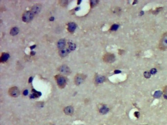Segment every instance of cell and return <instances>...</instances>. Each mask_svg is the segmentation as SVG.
<instances>
[{"label": "cell", "mask_w": 167, "mask_h": 125, "mask_svg": "<svg viewBox=\"0 0 167 125\" xmlns=\"http://www.w3.org/2000/svg\"><path fill=\"white\" fill-rule=\"evenodd\" d=\"M158 48L161 51H165L167 50V32L163 33L161 36Z\"/></svg>", "instance_id": "6da1fadb"}, {"label": "cell", "mask_w": 167, "mask_h": 125, "mask_svg": "<svg viewBox=\"0 0 167 125\" xmlns=\"http://www.w3.org/2000/svg\"><path fill=\"white\" fill-rule=\"evenodd\" d=\"M102 59L106 63H111L115 62L116 60V57L113 53H106L104 55Z\"/></svg>", "instance_id": "7a4b0ae2"}, {"label": "cell", "mask_w": 167, "mask_h": 125, "mask_svg": "<svg viewBox=\"0 0 167 125\" xmlns=\"http://www.w3.org/2000/svg\"><path fill=\"white\" fill-rule=\"evenodd\" d=\"M55 78L59 87L61 89H63L65 87L67 83L66 79L65 77L61 75H57L55 76Z\"/></svg>", "instance_id": "3957f363"}, {"label": "cell", "mask_w": 167, "mask_h": 125, "mask_svg": "<svg viewBox=\"0 0 167 125\" xmlns=\"http://www.w3.org/2000/svg\"><path fill=\"white\" fill-rule=\"evenodd\" d=\"M86 76L84 74H77V75L75 76L74 79L75 84L77 86L80 85V84L84 82V81L86 79Z\"/></svg>", "instance_id": "277c9868"}, {"label": "cell", "mask_w": 167, "mask_h": 125, "mask_svg": "<svg viewBox=\"0 0 167 125\" xmlns=\"http://www.w3.org/2000/svg\"><path fill=\"white\" fill-rule=\"evenodd\" d=\"M34 14L31 11H27L23 14L22 16L23 21L26 22H29L33 20Z\"/></svg>", "instance_id": "5b68a950"}, {"label": "cell", "mask_w": 167, "mask_h": 125, "mask_svg": "<svg viewBox=\"0 0 167 125\" xmlns=\"http://www.w3.org/2000/svg\"><path fill=\"white\" fill-rule=\"evenodd\" d=\"M9 93L10 96L13 97H17L20 94V92L19 89L17 87H11L9 91Z\"/></svg>", "instance_id": "8992f818"}, {"label": "cell", "mask_w": 167, "mask_h": 125, "mask_svg": "<svg viewBox=\"0 0 167 125\" xmlns=\"http://www.w3.org/2000/svg\"><path fill=\"white\" fill-rule=\"evenodd\" d=\"M59 70L62 74H65V75H69L71 73L70 68L66 65L61 66L59 69Z\"/></svg>", "instance_id": "52a82bcc"}, {"label": "cell", "mask_w": 167, "mask_h": 125, "mask_svg": "<svg viewBox=\"0 0 167 125\" xmlns=\"http://www.w3.org/2000/svg\"><path fill=\"white\" fill-rule=\"evenodd\" d=\"M41 6L40 5H33L31 9V12L33 14H37L39 13L41 10Z\"/></svg>", "instance_id": "ba28073f"}, {"label": "cell", "mask_w": 167, "mask_h": 125, "mask_svg": "<svg viewBox=\"0 0 167 125\" xmlns=\"http://www.w3.org/2000/svg\"><path fill=\"white\" fill-rule=\"evenodd\" d=\"M73 111H74L73 108L72 106H67V107L65 108L64 109V113L67 115H69V116H71V115H73Z\"/></svg>", "instance_id": "9c48e42d"}, {"label": "cell", "mask_w": 167, "mask_h": 125, "mask_svg": "<svg viewBox=\"0 0 167 125\" xmlns=\"http://www.w3.org/2000/svg\"><path fill=\"white\" fill-rule=\"evenodd\" d=\"M77 28V25L74 22H70L68 24V30L70 32H73Z\"/></svg>", "instance_id": "30bf717a"}, {"label": "cell", "mask_w": 167, "mask_h": 125, "mask_svg": "<svg viewBox=\"0 0 167 125\" xmlns=\"http://www.w3.org/2000/svg\"><path fill=\"white\" fill-rule=\"evenodd\" d=\"M9 53H5V52L2 53L0 58V61L1 63L6 62L7 60L9 59Z\"/></svg>", "instance_id": "8fae6325"}, {"label": "cell", "mask_w": 167, "mask_h": 125, "mask_svg": "<svg viewBox=\"0 0 167 125\" xmlns=\"http://www.w3.org/2000/svg\"><path fill=\"white\" fill-rule=\"evenodd\" d=\"M65 41L64 39H60L57 42V48L60 50H63L65 46Z\"/></svg>", "instance_id": "7c38bea8"}, {"label": "cell", "mask_w": 167, "mask_h": 125, "mask_svg": "<svg viewBox=\"0 0 167 125\" xmlns=\"http://www.w3.org/2000/svg\"><path fill=\"white\" fill-rule=\"evenodd\" d=\"M105 80V78L104 76L101 75H98L96 78V83L97 84H101L104 82Z\"/></svg>", "instance_id": "4fadbf2b"}, {"label": "cell", "mask_w": 167, "mask_h": 125, "mask_svg": "<svg viewBox=\"0 0 167 125\" xmlns=\"http://www.w3.org/2000/svg\"><path fill=\"white\" fill-rule=\"evenodd\" d=\"M69 52V50H65V49L60 50L59 52L60 55L62 57L66 56Z\"/></svg>", "instance_id": "5bb4252c"}, {"label": "cell", "mask_w": 167, "mask_h": 125, "mask_svg": "<svg viewBox=\"0 0 167 125\" xmlns=\"http://www.w3.org/2000/svg\"><path fill=\"white\" fill-rule=\"evenodd\" d=\"M18 32H19V29L16 27H14L10 30V34L12 36H15L16 35H17Z\"/></svg>", "instance_id": "9a60e30c"}, {"label": "cell", "mask_w": 167, "mask_h": 125, "mask_svg": "<svg viewBox=\"0 0 167 125\" xmlns=\"http://www.w3.org/2000/svg\"><path fill=\"white\" fill-rule=\"evenodd\" d=\"M108 108L106 106H103L100 109V112L102 114H106L108 113Z\"/></svg>", "instance_id": "2e32d148"}, {"label": "cell", "mask_w": 167, "mask_h": 125, "mask_svg": "<svg viewBox=\"0 0 167 125\" xmlns=\"http://www.w3.org/2000/svg\"><path fill=\"white\" fill-rule=\"evenodd\" d=\"M162 94L163 95L164 98L165 99L167 100V85L163 87V92H162Z\"/></svg>", "instance_id": "e0dca14e"}, {"label": "cell", "mask_w": 167, "mask_h": 125, "mask_svg": "<svg viewBox=\"0 0 167 125\" xmlns=\"http://www.w3.org/2000/svg\"><path fill=\"white\" fill-rule=\"evenodd\" d=\"M69 48H70V50H75V45L73 44V43H69Z\"/></svg>", "instance_id": "ac0fdd59"}, {"label": "cell", "mask_w": 167, "mask_h": 125, "mask_svg": "<svg viewBox=\"0 0 167 125\" xmlns=\"http://www.w3.org/2000/svg\"><path fill=\"white\" fill-rule=\"evenodd\" d=\"M59 3L60 5L62 6V7H65L68 4V1H65V0H63V1H60Z\"/></svg>", "instance_id": "d6986e66"}, {"label": "cell", "mask_w": 167, "mask_h": 125, "mask_svg": "<svg viewBox=\"0 0 167 125\" xmlns=\"http://www.w3.org/2000/svg\"><path fill=\"white\" fill-rule=\"evenodd\" d=\"M98 2H99V1H91V7H93L95 5H96Z\"/></svg>", "instance_id": "ffe728a7"}, {"label": "cell", "mask_w": 167, "mask_h": 125, "mask_svg": "<svg viewBox=\"0 0 167 125\" xmlns=\"http://www.w3.org/2000/svg\"><path fill=\"white\" fill-rule=\"evenodd\" d=\"M118 26L117 25H116V24H114V25H113L111 27V30H116L117 28H118Z\"/></svg>", "instance_id": "44dd1931"}, {"label": "cell", "mask_w": 167, "mask_h": 125, "mask_svg": "<svg viewBox=\"0 0 167 125\" xmlns=\"http://www.w3.org/2000/svg\"><path fill=\"white\" fill-rule=\"evenodd\" d=\"M24 94H25V95H27V93H28V91H27V90H26V91H24Z\"/></svg>", "instance_id": "7402d4cb"}, {"label": "cell", "mask_w": 167, "mask_h": 125, "mask_svg": "<svg viewBox=\"0 0 167 125\" xmlns=\"http://www.w3.org/2000/svg\"><path fill=\"white\" fill-rule=\"evenodd\" d=\"M148 125V124H144V125Z\"/></svg>", "instance_id": "603a6c76"}]
</instances>
